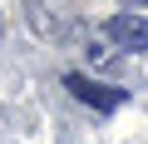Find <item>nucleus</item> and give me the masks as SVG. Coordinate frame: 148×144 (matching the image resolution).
Segmentation results:
<instances>
[{
  "mask_svg": "<svg viewBox=\"0 0 148 144\" xmlns=\"http://www.w3.org/2000/svg\"><path fill=\"white\" fill-rule=\"evenodd\" d=\"M104 35L119 40L123 50H148V20H143V15H114V20L104 25Z\"/></svg>",
  "mask_w": 148,
  "mask_h": 144,
  "instance_id": "3",
  "label": "nucleus"
},
{
  "mask_svg": "<svg viewBox=\"0 0 148 144\" xmlns=\"http://www.w3.org/2000/svg\"><path fill=\"white\" fill-rule=\"evenodd\" d=\"M119 5H128V10H143V5H148V0H119Z\"/></svg>",
  "mask_w": 148,
  "mask_h": 144,
  "instance_id": "4",
  "label": "nucleus"
},
{
  "mask_svg": "<svg viewBox=\"0 0 148 144\" xmlns=\"http://www.w3.org/2000/svg\"><path fill=\"white\" fill-rule=\"evenodd\" d=\"M64 90L79 99V104L99 109V114H114V109L128 99V90H119V85H94L89 75H79V70H69V75H64Z\"/></svg>",
  "mask_w": 148,
  "mask_h": 144,
  "instance_id": "1",
  "label": "nucleus"
},
{
  "mask_svg": "<svg viewBox=\"0 0 148 144\" xmlns=\"http://www.w3.org/2000/svg\"><path fill=\"white\" fill-rule=\"evenodd\" d=\"M25 20L40 40H59L69 30V10H64V0H25Z\"/></svg>",
  "mask_w": 148,
  "mask_h": 144,
  "instance_id": "2",
  "label": "nucleus"
}]
</instances>
